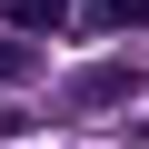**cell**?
Segmentation results:
<instances>
[{
    "instance_id": "obj_1",
    "label": "cell",
    "mask_w": 149,
    "mask_h": 149,
    "mask_svg": "<svg viewBox=\"0 0 149 149\" xmlns=\"http://www.w3.org/2000/svg\"><path fill=\"white\" fill-rule=\"evenodd\" d=\"M139 90H149V70L100 60V70H80V80H70V109H119V100H139Z\"/></svg>"
},
{
    "instance_id": "obj_2",
    "label": "cell",
    "mask_w": 149,
    "mask_h": 149,
    "mask_svg": "<svg viewBox=\"0 0 149 149\" xmlns=\"http://www.w3.org/2000/svg\"><path fill=\"white\" fill-rule=\"evenodd\" d=\"M90 30H149V0H80Z\"/></svg>"
},
{
    "instance_id": "obj_3",
    "label": "cell",
    "mask_w": 149,
    "mask_h": 149,
    "mask_svg": "<svg viewBox=\"0 0 149 149\" xmlns=\"http://www.w3.org/2000/svg\"><path fill=\"white\" fill-rule=\"evenodd\" d=\"M0 20H10V30H20V40H30V30H60V20H70V10H60V0H0Z\"/></svg>"
},
{
    "instance_id": "obj_4",
    "label": "cell",
    "mask_w": 149,
    "mask_h": 149,
    "mask_svg": "<svg viewBox=\"0 0 149 149\" xmlns=\"http://www.w3.org/2000/svg\"><path fill=\"white\" fill-rule=\"evenodd\" d=\"M0 80H30V40L20 30H0Z\"/></svg>"
}]
</instances>
